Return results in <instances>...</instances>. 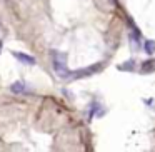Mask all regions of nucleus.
<instances>
[{
    "mask_svg": "<svg viewBox=\"0 0 155 152\" xmlns=\"http://www.w3.org/2000/svg\"><path fill=\"white\" fill-rule=\"evenodd\" d=\"M10 90H12V94H22V92L25 90V84L22 80H18V82H15V84L10 85Z\"/></svg>",
    "mask_w": 155,
    "mask_h": 152,
    "instance_id": "obj_3",
    "label": "nucleus"
},
{
    "mask_svg": "<svg viewBox=\"0 0 155 152\" xmlns=\"http://www.w3.org/2000/svg\"><path fill=\"white\" fill-rule=\"evenodd\" d=\"M14 55H15V57H17L20 62H24V64H28V65H34V64H35V59L30 57V55L20 54V52H14Z\"/></svg>",
    "mask_w": 155,
    "mask_h": 152,
    "instance_id": "obj_2",
    "label": "nucleus"
},
{
    "mask_svg": "<svg viewBox=\"0 0 155 152\" xmlns=\"http://www.w3.org/2000/svg\"><path fill=\"white\" fill-rule=\"evenodd\" d=\"M54 70L58 77L62 79H70V70L67 67V54H57L54 55Z\"/></svg>",
    "mask_w": 155,
    "mask_h": 152,
    "instance_id": "obj_1",
    "label": "nucleus"
},
{
    "mask_svg": "<svg viewBox=\"0 0 155 152\" xmlns=\"http://www.w3.org/2000/svg\"><path fill=\"white\" fill-rule=\"evenodd\" d=\"M143 49H145V52H147L148 55H152L155 52V40H145Z\"/></svg>",
    "mask_w": 155,
    "mask_h": 152,
    "instance_id": "obj_4",
    "label": "nucleus"
}]
</instances>
